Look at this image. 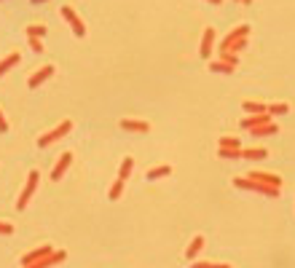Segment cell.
Instances as JSON below:
<instances>
[{"instance_id": "cell-31", "label": "cell", "mask_w": 295, "mask_h": 268, "mask_svg": "<svg viewBox=\"0 0 295 268\" xmlns=\"http://www.w3.org/2000/svg\"><path fill=\"white\" fill-rule=\"evenodd\" d=\"M14 234V225L11 223H3V220H0V236H11Z\"/></svg>"}, {"instance_id": "cell-8", "label": "cell", "mask_w": 295, "mask_h": 268, "mask_svg": "<svg viewBox=\"0 0 295 268\" xmlns=\"http://www.w3.org/2000/svg\"><path fill=\"white\" fill-rule=\"evenodd\" d=\"M70 164H73V153H62V156H59V161H56L54 169H51V180H54V182L62 180V174L67 172Z\"/></svg>"}, {"instance_id": "cell-4", "label": "cell", "mask_w": 295, "mask_h": 268, "mask_svg": "<svg viewBox=\"0 0 295 268\" xmlns=\"http://www.w3.org/2000/svg\"><path fill=\"white\" fill-rule=\"evenodd\" d=\"M59 14H62V19L67 22L70 27H73V32L78 35V38H84V35H86V27H84V22H81V16L75 14L73 8H70V6H62V8H59Z\"/></svg>"}, {"instance_id": "cell-19", "label": "cell", "mask_w": 295, "mask_h": 268, "mask_svg": "<svg viewBox=\"0 0 295 268\" xmlns=\"http://www.w3.org/2000/svg\"><path fill=\"white\" fill-rule=\"evenodd\" d=\"M209 70H212V73H220V75H231L236 67H231V65H226V62L218 59V62H209Z\"/></svg>"}, {"instance_id": "cell-3", "label": "cell", "mask_w": 295, "mask_h": 268, "mask_svg": "<svg viewBox=\"0 0 295 268\" xmlns=\"http://www.w3.org/2000/svg\"><path fill=\"white\" fill-rule=\"evenodd\" d=\"M70 129H73V123H70V121H62L59 126H54L51 132H46V134H41V137H38V148H49L51 142H56V139L67 137V134H70Z\"/></svg>"}, {"instance_id": "cell-2", "label": "cell", "mask_w": 295, "mask_h": 268, "mask_svg": "<svg viewBox=\"0 0 295 268\" xmlns=\"http://www.w3.org/2000/svg\"><path fill=\"white\" fill-rule=\"evenodd\" d=\"M38 180H41V172L32 169V172L27 174V182H25V188H22L19 199H16V209H25V207H27V201L35 196V191H38Z\"/></svg>"}, {"instance_id": "cell-24", "label": "cell", "mask_w": 295, "mask_h": 268, "mask_svg": "<svg viewBox=\"0 0 295 268\" xmlns=\"http://www.w3.org/2000/svg\"><path fill=\"white\" fill-rule=\"evenodd\" d=\"M121 193H124V180H115L113 185H110V191H108V196L115 201V199H121Z\"/></svg>"}, {"instance_id": "cell-20", "label": "cell", "mask_w": 295, "mask_h": 268, "mask_svg": "<svg viewBox=\"0 0 295 268\" xmlns=\"http://www.w3.org/2000/svg\"><path fill=\"white\" fill-rule=\"evenodd\" d=\"M290 110V105L287 102H274V105H266V113L268 115H282V113H287Z\"/></svg>"}, {"instance_id": "cell-33", "label": "cell", "mask_w": 295, "mask_h": 268, "mask_svg": "<svg viewBox=\"0 0 295 268\" xmlns=\"http://www.w3.org/2000/svg\"><path fill=\"white\" fill-rule=\"evenodd\" d=\"M30 3H32V6H41V3H46V0H30Z\"/></svg>"}, {"instance_id": "cell-22", "label": "cell", "mask_w": 295, "mask_h": 268, "mask_svg": "<svg viewBox=\"0 0 295 268\" xmlns=\"http://www.w3.org/2000/svg\"><path fill=\"white\" fill-rule=\"evenodd\" d=\"M242 110L258 115V113H266V105H263V102H244V105H242Z\"/></svg>"}, {"instance_id": "cell-26", "label": "cell", "mask_w": 295, "mask_h": 268, "mask_svg": "<svg viewBox=\"0 0 295 268\" xmlns=\"http://www.w3.org/2000/svg\"><path fill=\"white\" fill-rule=\"evenodd\" d=\"M220 62H226V65H231V67L239 65V59H236L233 51H220Z\"/></svg>"}, {"instance_id": "cell-15", "label": "cell", "mask_w": 295, "mask_h": 268, "mask_svg": "<svg viewBox=\"0 0 295 268\" xmlns=\"http://www.w3.org/2000/svg\"><path fill=\"white\" fill-rule=\"evenodd\" d=\"M169 174H172V167H169V164H161V167L148 169L145 177H148V180H161V177H169Z\"/></svg>"}, {"instance_id": "cell-14", "label": "cell", "mask_w": 295, "mask_h": 268, "mask_svg": "<svg viewBox=\"0 0 295 268\" xmlns=\"http://www.w3.org/2000/svg\"><path fill=\"white\" fill-rule=\"evenodd\" d=\"M202 247H204V236H193V239H191V244L185 247V258H188V260H193L196 255L202 252Z\"/></svg>"}, {"instance_id": "cell-21", "label": "cell", "mask_w": 295, "mask_h": 268, "mask_svg": "<svg viewBox=\"0 0 295 268\" xmlns=\"http://www.w3.org/2000/svg\"><path fill=\"white\" fill-rule=\"evenodd\" d=\"M255 137H271V134H277V123H263V126H258V129H252Z\"/></svg>"}, {"instance_id": "cell-10", "label": "cell", "mask_w": 295, "mask_h": 268, "mask_svg": "<svg viewBox=\"0 0 295 268\" xmlns=\"http://www.w3.org/2000/svg\"><path fill=\"white\" fill-rule=\"evenodd\" d=\"M263 123H271V115H268V113L247 115V118L242 121V129H247V132H252V129H258V126H263Z\"/></svg>"}, {"instance_id": "cell-35", "label": "cell", "mask_w": 295, "mask_h": 268, "mask_svg": "<svg viewBox=\"0 0 295 268\" xmlns=\"http://www.w3.org/2000/svg\"><path fill=\"white\" fill-rule=\"evenodd\" d=\"M242 3H244V6H250V3H252V0H242Z\"/></svg>"}, {"instance_id": "cell-23", "label": "cell", "mask_w": 295, "mask_h": 268, "mask_svg": "<svg viewBox=\"0 0 295 268\" xmlns=\"http://www.w3.org/2000/svg\"><path fill=\"white\" fill-rule=\"evenodd\" d=\"M218 156L220 158H242V148H220Z\"/></svg>"}, {"instance_id": "cell-12", "label": "cell", "mask_w": 295, "mask_h": 268, "mask_svg": "<svg viewBox=\"0 0 295 268\" xmlns=\"http://www.w3.org/2000/svg\"><path fill=\"white\" fill-rule=\"evenodd\" d=\"M121 129L137 132V134H148L150 132V123L148 121H137V118H121Z\"/></svg>"}, {"instance_id": "cell-1", "label": "cell", "mask_w": 295, "mask_h": 268, "mask_svg": "<svg viewBox=\"0 0 295 268\" xmlns=\"http://www.w3.org/2000/svg\"><path fill=\"white\" fill-rule=\"evenodd\" d=\"M233 188H239V191H252V193L268 196V199H277V196H279V188H271V185L255 182V180H250V177H233Z\"/></svg>"}, {"instance_id": "cell-32", "label": "cell", "mask_w": 295, "mask_h": 268, "mask_svg": "<svg viewBox=\"0 0 295 268\" xmlns=\"http://www.w3.org/2000/svg\"><path fill=\"white\" fill-rule=\"evenodd\" d=\"M8 132V121L3 118V110H0V134H6Z\"/></svg>"}, {"instance_id": "cell-11", "label": "cell", "mask_w": 295, "mask_h": 268, "mask_svg": "<svg viewBox=\"0 0 295 268\" xmlns=\"http://www.w3.org/2000/svg\"><path fill=\"white\" fill-rule=\"evenodd\" d=\"M212 43H215V27H207L202 35V46H199V54H202L204 59L212 56Z\"/></svg>"}, {"instance_id": "cell-28", "label": "cell", "mask_w": 295, "mask_h": 268, "mask_svg": "<svg viewBox=\"0 0 295 268\" xmlns=\"http://www.w3.org/2000/svg\"><path fill=\"white\" fill-rule=\"evenodd\" d=\"M244 46H247V38H239V40H233L228 49H223V51H233V54H236V51H242Z\"/></svg>"}, {"instance_id": "cell-18", "label": "cell", "mask_w": 295, "mask_h": 268, "mask_svg": "<svg viewBox=\"0 0 295 268\" xmlns=\"http://www.w3.org/2000/svg\"><path fill=\"white\" fill-rule=\"evenodd\" d=\"M268 153L263 148H247V150H242V158H250V161H261V158H266Z\"/></svg>"}, {"instance_id": "cell-13", "label": "cell", "mask_w": 295, "mask_h": 268, "mask_svg": "<svg viewBox=\"0 0 295 268\" xmlns=\"http://www.w3.org/2000/svg\"><path fill=\"white\" fill-rule=\"evenodd\" d=\"M247 35H250V27H247V25H239V27H233V30L226 35V38H223V43H220V51H223V49H228V46H231L233 40H239V38H247Z\"/></svg>"}, {"instance_id": "cell-5", "label": "cell", "mask_w": 295, "mask_h": 268, "mask_svg": "<svg viewBox=\"0 0 295 268\" xmlns=\"http://www.w3.org/2000/svg\"><path fill=\"white\" fill-rule=\"evenodd\" d=\"M67 258V252L65 250H54L51 255H46V258H41L38 263H30V265H22V268H51L56 263H62Z\"/></svg>"}, {"instance_id": "cell-9", "label": "cell", "mask_w": 295, "mask_h": 268, "mask_svg": "<svg viewBox=\"0 0 295 268\" xmlns=\"http://www.w3.org/2000/svg\"><path fill=\"white\" fill-rule=\"evenodd\" d=\"M54 250H51V244H41L38 250H32V252H27V255H22V265H30V263H38L41 258H46V255H51Z\"/></svg>"}, {"instance_id": "cell-27", "label": "cell", "mask_w": 295, "mask_h": 268, "mask_svg": "<svg viewBox=\"0 0 295 268\" xmlns=\"http://www.w3.org/2000/svg\"><path fill=\"white\" fill-rule=\"evenodd\" d=\"M191 268H231L228 263H212V260H204V263H191Z\"/></svg>"}, {"instance_id": "cell-25", "label": "cell", "mask_w": 295, "mask_h": 268, "mask_svg": "<svg viewBox=\"0 0 295 268\" xmlns=\"http://www.w3.org/2000/svg\"><path fill=\"white\" fill-rule=\"evenodd\" d=\"M46 35V27L43 25H30L27 27V38H43Z\"/></svg>"}, {"instance_id": "cell-29", "label": "cell", "mask_w": 295, "mask_h": 268, "mask_svg": "<svg viewBox=\"0 0 295 268\" xmlns=\"http://www.w3.org/2000/svg\"><path fill=\"white\" fill-rule=\"evenodd\" d=\"M220 148H239V137H223Z\"/></svg>"}, {"instance_id": "cell-16", "label": "cell", "mask_w": 295, "mask_h": 268, "mask_svg": "<svg viewBox=\"0 0 295 268\" xmlns=\"http://www.w3.org/2000/svg\"><path fill=\"white\" fill-rule=\"evenodd\" d=\"M132 169H134V158H132V156H126V158L121 161V167H118V180H124V182H126V177L132 174Z\"/></svg>"}, {"instance_id": "cell-30", "label": "cell", "mask_w": 295, "mask_h": 268, "mask_svg": "<svg viewBox=\"0 0 295 268\" xmlns=\"http://www.w3.org/2000/svg\"><path fill=\"white\" fill-rule=\"evenodd\" d=\"M30 49H32L35 54H41V51H43V40H41V38H30Z\"/></svg>"}, {"instance_id": "cell-17", "label": "cell", "mask_w": 295, "mask_h": 268, "mask_svg": "<svg viewBox=\"0 0 295 268\" xmlns=\"http://www.w3.org/2000/svg\"><path fill=\"white\" fill-rule=\"evenodd\" d=\"M19 62H22V59H19V54H8V56H6V59H3V62H0V78H3V75L8 73V70H11V67H16Z\"/></svg>"}, {"instance_id": "cell-7", "label": "cell", "mask_w": 295, "mask_h": 268, "mask_svg": "<svg viewBox=\"0 0 295 268\" xmlns=\"http://www.w3.org/2000/svg\"><path fill=\"white\" fill-rule=\"evenodd\" d=\"M51 75H54V65H43V67L38 70V73H32V75H30L27 86H30V89H38V86L43 84V80H49Z\"/></svg>"}, {"instance_id": "cell-34", "label": "cell", "mask_w": 295, "mask_h": 268, "mask_svg": "<svg viewBox=\"0 0 295 268\" xmlns=\"http://www.w3.org/2000/svg\"><path fill=\"white\" fill-rule=\"evenodd\" d=\"M209 3H212V6H220V3H223V0H209Z\"/></svg>"}, {"instance_id": "cell-6", "label": "cell", "mask_w": 295, "mask_h": 268, "mask_svg": "<svg viewBox=\"0 0 295 268\" xmlns=\"http://www.w3.org/2000/svg\"><path fill=\"white\" fill-rule=\"evenodd\" d=\"M250 180H255V182H263V185H271V188H282V177H277V174H271V172H250L247 174Z\"/></svg>"}]
</instances>
